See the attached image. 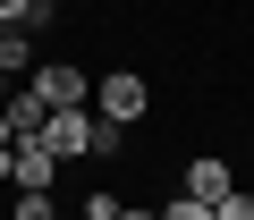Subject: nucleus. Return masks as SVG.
Instances as JSON below:
<instances>
[{
  "label": "nucleus",
  "instance_id": "nucleus-6",
  "mask_svg": "<svg viewBox=\"0 0 254 220\" xmlns=\"http://www.w3.org/2000/svg\"><path fill=\"white\" fill-rule=\"evenodd\" d=\"M0 68L9 76H34L43 59H34V26H0Z\"/></svg>",
  "mask_w": 254,
  "mask_h": 220
},
{
  "label": "nucleus",
  "instance_id": "nucleus-3",
  "mask_svg": "<svg viewBox=\"0 0 254 220\" xmlns=\"http://www.w3.org/2000/svg\"><path fill=\"white\" fill-rule=\"evenodd\" d=\"M26 93H34L43 110H93V76H85L76 59H43V68L26 76Z\"/></svg>",
  "mask_w": 254,
  "mask_h": 220
},
{
  "label": "nucleus",
  "instance_id": "nucleus-11",
  "mask_svg": "<svg viewBox=\"0 0 254 220\" xmlns=\"http://www.w3.org/2000/svg\"><path fill=\"white\" fill-rule=\"evenodd\" d=\"M0 102H9V68H0Z\"/></svg>",
  "mask_w": 254,
  "mask_h": 220
},
{
  "label": "nucleus",
  "instance_id": "nucleus-4",
  "mask_svg": "<svg viewBox=\"0 0 254 220\" xmlns=\"http://www.w3.org/2000/svg\"><path fill=\"white\" fill-rule=\"evenodd\" d=\"M9 186H51L60 178V153H51V136H17V153H9V169H0Z\"/></svg>",
  "mask_w": 254,
  "mask_h": 220
},
{
  "label": "nucleus",
  "instance_id": "nucleus-8",
  "mask_svg": "<svg viewBox=\"0 0 254 220\" xmlns=\"http://www.w3.org/2000/svg\"><path fill=\"white\" fill-rule=\"evenodd\" d=\"M212 220H254V195H246V186H229V195L212 203Z\"/></svg>",
  "mask_w": 254,
  "mask_h": 220
},
{
  "label": "nucleus",
  "instance_id": "nucleus-10",
  "mask_svg": "<svg viewBox=\"0 0 254 220\" xmlns=\"http://www.w3.org/2000/svg\"><path fill=\"white\" fill-rule=\"evenodd\" d=\"M119 220H161V212L153 203H119Z\"/></svg>",
  "mask_w": 254,
  "mask_h": 220
},
{
  "label": "nucleus",
  "instance_id": "nucleus-9",
  "mask_svg": "<svg viewBox=\"0 0 254 220\" xmlns=\"http://www.w3.org/2000/svg\"><path fill=\"white\" fill-rule=\"evenodd\" d=\"M161 220H212V203H195V195H170V203H161Z\"/></svg>",
  "mask_w": 254,
  "mask_h": 220
},
{
  "label": "nucleus",
  "instance_id": "nucleus-1",
  "mask_svg": "<svg viewBox=\"0 0 254 220\" xmlns=\"http://www.w3.org/2000/svg\"><path fill=\"white\" fill-rule=\"evenodd\" d=\"M43 136H51V153H60V161H102V153H119V127H110V119H93V110H51Z\"/></svg>",
  "mask_w": 254,
  "mask_h": 220
},
{
  "label": "nucleus",
  "instance_id": "nucleus-2",
  "mask_svg": "<svg viewBox=\"0 0 254 220\" xmlns=\"http://www.w3.org/2000/svg\"><path fill=\"white\" fill-rule=\"evenodd\" d=\"M144 110H153V85H144L136 68H110V76H93V119H110L119 136L136 127Z\"/></svg>",
  "mask_w": 254,
  "mask_h": 220
},
{
  "label": "nucleus",
  "instance_id": "nucleus-7",
  "mask_svg": "<svg viewBox=\"0 0 254 220\" xmlns=\"http://www.w3.org/2000/svg\"><path fill=\"white\" fill-rule=\"evenodd\" d=\"M9 220H60V212H51V186H17V212H9Z\"/></svg>",
  "mask_w": 254,
  "mask_h": 220
},
{
  "label": "nucleus",
  "instance_id": "nucleus-5",
  "mask_svg": "<svg viewBox=\"0 0 254 220\" xmlns=\"http://www.w3.org/2000/svg\"><path fill=\"white\" fill-rule=\"evenodd\" d=\"M229 186H237V178H229L220 153H195V161H187V195H195V203H220Z\"/></svg>",
  "mask_w": 254,
  "mask_h": 220
}]
</instances>
